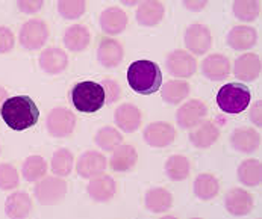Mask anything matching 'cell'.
Listing matches in <instances>:
<instances>
[{
  "mask_svg": "<svg viewBox=\"0 0 262 219\" xmlns=\"http://www.w3.org/2000/svg\"><path fill=\"white\" fill-rule=\"evenodd\" d=\"M262 62L261 56L256 53H244L243 56L236 58L233 65V74L238 80L243 82H253L261 76Z\"/></svg>",
  "mask_w": 262,
  "mask_h": 219,
  "instance_id": "13",
  "label": "cell"
},
{
  "mask_svg": "<svg viewBox=\"0 0 262 219\" xmlns=\"http://www.w3.org/2000/svg\"><path fill=\"white\" fill-rule=\"evenodd\" d=\"M202 73L206 79L214 82L225 80L230 74V62L225 55L220 53L209 55L202 61Z\"/></svg>",
  "mask_w": 262,
  "mask_h": 219,
  "instance_id": "17",
  "label": "cell"
},
{
  "mask_svg": "<svg viewBox=\"0 0 262 219\" xmlns=\"http://www.w3.org/2000/svg\"><path fill=\"white\" fill-rule=\"evenodd\" d=\"M37 200L42 206L59 204L67 195V183L59 177H46L35 186Z\"/></svg>",
  "mask_w": 262,
  "mask_h": 219,
  "instance_id": "5",
  "label": "cell"
},
{
  "mask_svg": "<svg viewBox=\"0 0 262 219\" xmlns=\"http://www.w3.org/2000/svg\"><path fill=\"white\" fill-rule=\"evenodd\" d=\"M18 186V173L9 163L0 165V189L11 190Z\"/></svg>",
  "mask_w": 262,
  "mask_h": 219,
  "instance_id": "38",
  "label": "cell"
},
{
  "mask_svg": "<svg viewBox=\"0 0 262 219\" xmlns=\"http://www.w3.org/2000/svg\"><path fill=\"white\" fill-rule=\"evenodd\" d=\"M15 42V38L11 29L0 26V53H8L12 50Z\"/></svg>",
  "mask_w": 262,
  "mask_h": 219,
  "instance_id": "40",
  "label": "cell"
},
{
  "mask_svg": "<svg viewBox=\"0 0 262 219\" xmlns=\"http://www.w3.org/2000/svg\"><path fill=\"white\" fill-rule=\"evenodd\" d=\"M232 11L241 21H255L261 14V3L255 0H236L232 6Z\"/></svg>",
  "mask_w": 262,
  "mask_h": 219,
  "instance_id": "34",
  "label": "cell"
},
{
  "mask_svg": "<svg viewBox=\"0 0 262 219\" xmlns=\"http://www.w3.org/2000/svg\"><path fill=\"white\" fill-rule=\"evenodd\" d=\"M189 95V83L184 80H170L161 86V97L168 105H179Z\"/></svg>",
  "mask_w": 262,
  "mask_h": 219,
  "instance_id": "31",
  "label": "cell"
},
{
  "mask_svg": "<svg viewBox=\"0 0 262 219\" xmlns=\"http://www.w3.org/2000/svg\"><path fill=\"white\" fill-rule=\"evenodd\" d=\"M85 8L86 5L82 0H61L58 3L59 14L67 20H76L82 17V14L85 12Z\"/></svg>",
  "mask_w": 262,
  "mask_h": 219,
  "instance_id": "37",
  "label": "cell"
},
{
  "mask_svg": "<svg viewBox=\"0 0 262 219\" xmlns=\"http://www.w3.org/2000/svg\"><path fill=\"white\" fill-rule=\"evenodd\" d=\"M127 83L135 92L150 95L162 86V73L155 62L140 59L127 68Z\"/></svg>",
  "mask_w": 262,
  "mask_h": 219,
  "instance_id": "2",
  "label": "cell"
},
{
  "mask_svg": "<svg viewBox=\"0 0 262 219\" xmlns=\"http://www.w3.org/2000/svg\"><path fill=\"white\" fill-rule=\"evenodd\" d=\"M250 89L243 83H226L217 94V105L225 113L238 115L250 105Z\"/></svg>",
  "mask_w": 262,
  "mask_h": 219,
  "instance_id": "4",
  "label": "cell"
},
{
  "mask_svg": "<svg viewBox=\"0 0 262 219\" xmlns=\"http://www.w3.org/2000/svg\"><path fill=\"white\" fill-rule=\"evenodd\" d=\"M76 127V116L72 110L56 108L47 116V132L53 138H66L73 133Z\"/></svg>",
  "mask_w": 262,
  "mask_h": 219,
  "instance_id": "7",
  "label": "cell"
},
{
  "mask_svg": "<svg viewBox=\"0 0 262 219\" xmlns=\"http://www.w3.org/2000/svg\"><path fill=\"white\" fill-rule=\"evenodd\" d=\"M73 153L67 148H59L52 156V171L58 177H67L73 171Z\"/></svg>",
  "mask_w": 262,
  "mask_h": 219,
  "instance_id": "33",
  "label": "cell"
},
{
  "mask_svg": "<svg viewBox=\"0 0 262 219\" xmlns=\"http://www.w3.org/2000/svg\"><path fill=\"white\" fill-rule=\"evenodd\" d=\"M49 38V28L42 20H29L20 29V44L26 50H39Z\"/></svg>",
  "mask_w": 262,
  "mask_h": 219,
  "instance_id": "6",
  "label": "cell"
},
{
  "mask_svg": "<svg viewBox=\"0 0 262 219\" xmlns=\"http://www.w3.org/2000/svg\"><path fill=\"white\" fill-rule=\"evenodd\" d=\"M239 182L249 187L259 186L262 180V163L258 159H247L238 166Z\"/></svg>",
  "mask_w": 262,
  "mask_h": 219,
  "instance_id": "29",
  "label": "cell"
},
{
  "mask_svg": "<svg viewBox=\"0 0 262 219\" xmlns=\"http://www.w3.org/2000/svg\"><path fill=\"white\" fill-rule=\"evenodd\" d=\"M106 169V157L97 151H85L76 163V171L82 179H93Z\"/></svg>",
  "mask_w": 262,
  "mask_h": 219,
  "instance_id": "10",
  "label": "cell"
},
{
  "mask_svg": "<svg viewBox=\"0 0 262 219\" xmlns=\"http://www.w3.org/2000/svg\"><path fill=\"white\" fill-rule=\"evenodd\" d=\"M47 173V162L41 156H29L23 163L25 180L35 183L41 180Z\"/></svg>",
  "mask_w": 262,
  "mask_h": 219,
  "instance_id": "35",
  "label": "cell"
},
{
  "mask_svg": "<svg viewBox=\"0 0 262 219\" xmlns=\"http://www.w3.org/2000/svg\"><path fill=\"white\" fill-rule=\"evenodd\" d=\"M8 99H9V97H8V92H6V89L0 86V110H2V106H3V103H5V102H6Z\"/></svg>",
  "mask_w": 262,
  "mask_h": 219,
  "instance_id": "44",
  "label": "cell"
},
{
  "mask_svg": "<svg viewBox=\"0 0 262 219\" xmlns=\"http://www.w3.org/2000/svg\"><path fill=\"white\" fill-rule=\"evenodd\" d=\"M69 56L58 47H49L39 55V67L47 74H59L67 68Z\"/></svg>",
  "mask_w": 262,
  "mask_h": 219,
  "instance_id": "21",
  "label": "cell"
},
{
  "mask_svg": "<svg viewBox=\"0 0 262 219\" xmlns=\"http://www.w3.org/2000/svg\"><path fill=\"white\" fill-rule=\"evenodd\" d=\"M261 113H262V102L261 100H258V102L255 103V106H253L252 110H250V119H252V123H255V124H256V127H261L262 126Z\"/></svg>",
  "mask_w": 262,
  "mask_h": 219,
  "instance_id": "42",
  "label": "cell"
},
{
  "mask_svg": "<svg viewBox=\"0 0 262 219\" xmlns=\"http://www.w3.org/2000/svg\"><path fill=\"white\" fill-rule=\"evenodd\" d=\"M226 210L233 215V216H244L249 215L253 209V198L252 195L241 189V187H233L227 190L225 198Z\"/></svg>",
  "mask_w": 262,
  "mask_h": 219,
  "instance_id": "14",
  "label": "cell"
},
{
  "mask_svg": "<svg viewBox=\"0 0 262 219\" xmlns=\"http://www.w3.org/2000/svg\"><path fill=\"white\" fill-rule=\"evenodd\" d=\"M42 8V2L41 0H21V2H18V9L20 11H23L25 14H35L37 11H39Z\"/></svg>",
  "mask_w": 262,
  "mask_h": 219,
  "instance_id": "41",
  "label": "cell"
},
{
  "mask_svg": "<svg viewBox=\"0 0 262 219\" xmlns=\"http://www.w3.org/2000/svg\"><path fill=\"white\" fill-rule=\"evenodd\" d=\"M164 14H165V8L161 2H155V0L143 2L137 9V21L141 26L151 28L156 26L164 18Z\"/></svg>",
  "mask_w": 262,
  "mask_h": 219,
  "instance_id": "25",
  "label": "cell"
},
{
  "mask_svg": "<svg viewBox=\"0 0 262 219\" xmlns=\"http://www.w3.org/2000/svg\"><path fill=\"white\" fill-rule=\"evenodd\" d=\"M90 41H91V34L82 25H75V26L69 28L64 34V44L72 52L85 50L90 45Z\"/></svg>",
  "mask_w": 262,
  "mask_h": 219,
  "instance_id": "30",
  "label": "cell"
},
{
  "mask_svg": "<svg viewBox=\"0 0 262 219\" xmlns=\"http://www.w3.org/2000/svg\"><path fill=\"white\" fill-rule=\"evenodd\" d=\"M165 67L174 77H191L197 71V61L185 50H174L167 56Z\"/></svg>",
  "mask_w": 262,
  "mask_h": 219,
  "instance_id": "9",
  "label": "cell"
},
{
  "mask_svg": "<svg viewBox=\"0 0 262 219\" xmlns=\"http://www.w3.org/2000/svg\"><path fill=\"white\" fill-rule=\"evenodd\" d=\"M220 136V130L214 121H202L195 129L189 133V141L195 148H209L217 142Z\"/></svg>",
  "mask_w": 262,
  "mask_h": 219,
  "instance_id": "22",
  "label": "cell"
},
{
  "mask_svg": "<svg viewBox=\"0 0 262 219\" xmlns=\"http://www.w3.org/2000/svg\"><path fill=\"white\" fill-rule=\"evenodd\" d=\"M102 88H103V92H105V103L108 105H113L115 103L120 95H121V89H120V85L113 80V79H105L102 80Z\"/></svg>",
  "mask_w": 262,
  "mask_h": 219,
  "instance_id": "39",
  "label": "cell"
},
{
  "mask_svg": "<svg viewBox=\"0 0 262 219\" xmlns=\"http://www.w3.org/2000/svg\"><path fill=\"white\" fill-rule=\"evenodd\" d=\"M124 58V50L123 45L113 38H103L100 41V45L97 48V61L106 67V68H114L117 67Z\"/></svg>",
  "mask_w": 262,
  "mask_h": 219,
  "instance_id": "19",
  "label": "cell"
},
{
  "mask_svg": "<svg viewBox=\"0 0 262 219\" xmlns=\"http://www.w3.org/2000/svg\"><path fill=\"white\" fill-rule=\"evenodd\" d=\"M72 103L76 110L83 113H94L105 105V92L100 83L85 80L76 83L72 89Z\"/></svg>",
  "mask_w": 262,
  "mask_h": 219,
  "instance_id": "3",
  "label": "cell"
},
{
  "mask_svg": "<svg viewBox=\"0 0 262 219\" xmlns=\"http://www.w3.org/2000/svg\"><path fill=\"white\" fill-rule=\"evenodd\" d=\"M138 162V153L135 147L129 144H120L114 150L111 157V168L115 173H127Z\"/></svg>",
  "mask_w": 262,
  "mask_h": 219,
  "instance_id": "24",
  "label": "cell"
},
{
  "mask_svg": "<svg viewBox=\"0 0 262 219\" xmlns=\"http://www.w3.org/2000/svg\"><path fill=\"white\" fill-rule=\"evenodd\" d=\"M164 169H165V174H167V177L170 180L181 182V180L188 179L191 165H189V160L185 156L174 154V156L168 157V160L165 162V168Z\"/></svg>",
  "mask_w": 262,
  "mask_h": 219,
  "instance_id": "32",
  "label": "cell"
},
{
  "mask_svg": "<svg viewBox=\"0 0 262 219\" xmlns=\"http://www.w3.org/2000/svg\"><path fill=\"white\" fill-rule=\"evenodd\" d=\"M185 6L188 9H192V11H200L206 6V2H199V3H192V2H185Z\"/></svg>",
  "mask_w": 262,
  "mask_h": 219,
  "instance_id": "43",
  "label": "cell"
},
{
  "mask_svg": "<svg viewBox=\"0 0 262 219\" xmlns=\"http://www.w3.org/2000/svg\"><path fill=\"white\" fill-rule=\"evenodd\" d=\"M230 145L239 153H253L261 147V135L255 129H235L230 136Z\"/></svg>",
  "mask_w": 262,
  "mask_h": 219,
  "instance_id": "16",
  "label": "cell"
},
{
  "mask_svg": "<svg viewBox=\"0 0 262 219\" xmlns=\"http://www.w3.org/2000/svg\"><path fill=\"white\" fill-rule=\"evenodd\" d=\"M115 124L126 133H134L140 129L141 126V110L135 105L130 103H123L118 106L114 113Z\"/></svg>",
  "mask_w": 262,
  "mask_h": 219,
  "instance_id": "18",
  "label": "cell"
},
{
  "mask_svg": "<svg viewBox=\"0 0 262 219\" xmlns=\"http://www.w3.org/2000/svg\"><path fill=\"white\" fill-rule=\"evenodd\" d=\"M176 138V130L168 123H151L144 130V141L153 148H165Z\"/></svg>",
  "mask_w": 262,
  "mask_h": 219,
  "instance_id": "12",
  "label": "cell"
},
{
  "mask_svg": "<svg viewBox=\"0 0 262 219\" xmlns=\"http://www.w3.org/2000/svg\"><path fill=\"white\" fill-rule=\"evenodd\" d=\"M100 28L106 35H118L127 26V15L118 6H110L100 14Z\"/></svg>",
  "mask_w": 262,
  "mask_h": 219,
  "instance_id": "15",
  "label": "cell"
},
{
  "mask_svg": "<svg viewBox=\"0 0 262 219\" xmlns=\"http://www.w3.org/2000/svg\"><path fill=\"white\" fill-rule=\"evenodd\" d=\"M258 42V32L250 26H235L227 35V44L230 48L243 52L252 48Z\"/></svg>",
  "mask_w": 262,
  "mask_h": 219,
  "instance_id": "23",
  "label": "cell"
},
{
  "mask_svg": "<svg viewBox=\"0 0 262 219\" xmlns=\"http://www.w3.org/2000/svg\"><path fill=\"white\" fill-rule=\"evenodd\" d=\"M32 209L31 197L26 192H14L6 198L5 203V212L9 218L20 219L26 218Z\"/></svg>",
  "mask_w": 262,
  "mask_h": 219,
  "instance_id": "26",
  "label": "cell"
},
{
  "mask_svg": "<svg viewBox=\"0 0 262 219\" xmlns=\"http://www.w3.org/2000/svg\"><path fill=\"white\" fill-rule=\"evenodd\" d=\"M0 115L9 129L21 132L37 124L39 110L31 97L15 95L3 103Z\"/></svg>",
  "mask_w": 262,
  "mask_h": 219,
  "instance_id": "1",
  "label": "cell"
},
{
  "mask_svg": "<svg viewBox=\"0 0 262 219\" xmlns=\"http://www.w3.org/2000/svg\"><path fill=\"white\" fill-rule=\"evenodd\" d=\"M146 209L153 213H164L173 204V195L165 187H153L147 190L144 198Z\"/></svg>",
  "mask_w": 262,
  "mask_h": 219,
  "instance_id": "27",
  "label": "cell"
},
{
  "mask_svg": "<svg viewBox=\"0 0 262 219\" xmlns=\"http://www.w3.org/2000/svg\"><path fill=\"white\" fill-rule=\"evenodd\" d=\"M208 115V108L200 100H189L176 112V121L181 129H194Z\"/></svg>",
  "mask_w": 262,
  "mask_h": 219,
  "instance_id": "8",
  "label": "cell"
},
{
  "mask_svg": "<svg viewBox=\"0 0 262 219\" xmlns=\"http://www.w3.org/2000/svg\"><path fill=\"white\" fill-rule=\"evenodd\" d=\"M192 190H194V195L199 200L209 201V200H212V198H215L219 195L220 183H219V179L215 176H212V174H200L194 180Z\"/></svg>",
  "mask_w": 262,
  "mask_h": 219,
  "instance_id": "28",
  "label": "cell"
},
{
  "mask_svg": "<svg viewBox=\"0 0 262 219\" xmlns=\"http://www.w3.org/2000/svg\"><path fill=\"white\" fill-rule=\"evenodd\" d=\"M185 45L194 55H205L212 45L211 31L199 23L188 26L185 32Z\"/></svg>",
  "mask_w": 262,
  "mask_h": 219,
  "instance_id": "11",
  "label": "cell"
},
{
  "mask_svg": "<svg viewBox=\"0 0 262 219\" xmlns=\"http://www.w3.org/2000/svg\"><path fill=\"white\" fill-rule=\"evenodd\" d=\"M115 190H117V186H115L114 179L106 174H99L93 177L86 187L88 195L97 203H106L113 200Z\"/></svg>",
  "mask_w": 262,
  "mask_h": 219,
  "instance_id": "20",
  "label": "cell"
},
{
  "mask_svg": "<svg viewBox=\"0 0 262 219\" xmlns=\"http://www.w3.org/2000/svg\"><path fill=\"white\" fill-rule=\"evenodd\" d=\"M94 141H96L97 147H100L103 151H114L123 142V135L117 129L106 126V127H102L97 130Z\"/></svg>",
  "mask_w": 262,
  "mask_h": 219,
  "instance_id": "36",
  "label": "cell"
}]
</instances>
